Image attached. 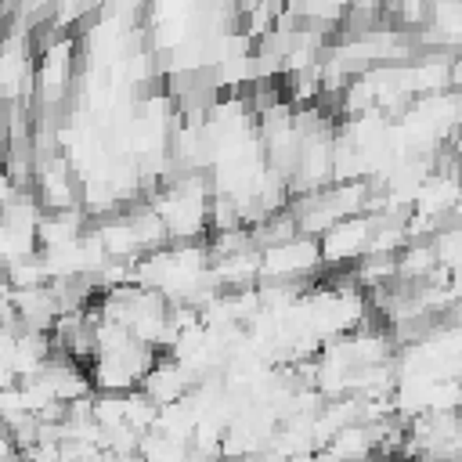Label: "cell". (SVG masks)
Wrapping results in <instances>:
<instances>
[{
    "mask_svg": "<svg viewBox=\"0 0 462 462\" xmlns=\"http://www.w3.org/2000/svg\"><path fill=\"white\" fill-rule=\"evenodd\" d=\"M314 271H321L318 242L296 235L282 245L260 249V278L256 282H307Z\"/></svg>",
    "mask_w": 462,
    "mask_h": 462,
    "instance_id": "1",
    "label": "cell"
},
{
    "mask_svg": "<svg viewBox=\"0 0 462 462\" xmlns=\"http://www.w3.org/2000/svg\"><path fill=\"white\" fill-rule=\"evenodd\" d=\"M368 238H372V213L336 220L325 235L314 238L321 267H354L368 253Z\"/></svg>",
    "mask_w": 462,
    "mask_h": 462,
    "instance_id": "2",
    "label": "cell"
},
{
    "mask_svg": "<svg viewBox=\"0 0 462 462\" xmlns=\"http://www.w3.org/2000/svg\"><path fill=\"white\" fill-rule=\"evenodd\" d=\"M32 195L43 213L79 209V180L61 152L43 162H32Z\"/></svg>",
    "mask_w": 462,
    "mask_h": 462,
    "instance_id": "3",
    "label": "cell"
},
{
    "mask_svg": "<svg viewBox=\"0 0 462 462\" xmlns=\"http://www.w3.org/2000/svg\"><path fill=\"white\" fill-rule=\"evenodd\" d=\"M191 375L177 365V361H170V357H162L159 354V361L148 368V375L141 379V393L155 404V408H166V404H173V401H184L188 393H191Z\"/></svg>",
    "mask_w": 462,
    "mask_h": 462,
    "instance_id": "4",
    "label": "cell"
},
{
    "mask_svg": "<svg viewBox=\"0 0 462 462\" xmlns=\"http://www.w3.org/2000/svg\"><path fill=\"white\" fill-rule=\"evenodd\" d=\"M393 267H397V282L401 285H426V282H433L437 278V260H433L430 238L404 242V249L393 256Z\"/></svg>",
    "mask_w": 462,
    "mask_h": 462,
    "instance_id": "5",
    "label": "cell"
},
{
    "mask_svg": "<svg viewBox=\"0 0 462 462\" xmlns=\"http://www.w3.org/2000/svg\"><path fill=\"white\" fill-rule=\"evenodd\" d=\"M87 217L79 209H61V213H43L36 224V249H58L72 245L83 235Z\"/></svg>",
    "mask_w": 462,
    "mask_h": 462,
    "instance_id": "6",
    "label": "cell"
},
{
    "mask_svg": "<svg viewBox=\"0 0 462 462\" xmlns=\"http://www.w3.org/2000/svg\"><path fill=\"white\" fill-rule=\"evenodd\" d=\"M137 458L141 462H191V451L180 440H170V437H159V433H144L141 444H137Z\"/></svg>",
    "mask_w": 462,
    "mask_h": 462,
    "instance_id": "7",
    "label": "cell"
},
{
    "mask_svg": "<svg viewBox=\"0 0 462 462\" xmlns=\"http://www.w3.org/2000/svg\"><path fill=\"white\" fill-rule=\"evenodd\" d=\"M155 415H159V408L141 393V390H134V393H126L123 397V422L134 430V433H152V426H155Z\"/></svg>",
    "mask_w": 462,
    "mask_h": 462,
    "instance_id": "8",
    "label": "cell"
},
{
    "mask_svg": "<svg viewBox=\"0 0 462 462\" xmlns=\"http://www.w3.org/2000/svg\"><path fill=\"white\" fill-rule=\"evenodd\" d=\"M7 285H11V292L47 285V274H43L40 256H29V260H14V263H7Z\"/></svg>",
    "mask_w": 462,
    "mask_h": 462,
    "instance_id": "9",
    "label": "cell"
},
{
    "mask_svg": "<svg viewBox=\"0 0 462 462\" xmlns=\"http://www.w3.org/2000/svg\"><path fill=\"white\" fill-rule=\"evenodd\" d=\"M18 379H14V372H11V365H0V390H7V386H14Z\"/></svg>",
    "mask_w": 462,
    "mask_h": 462,
    "instance_id": "10",
    "label": "cell"
},
{
    "mask_svg": "<svg viewBox=\"0 0 462 462\" xmlns=\"http://www.w3.org/2000/svg\"><path fill=\"white\" fill-rule=\"evenodd\" d=\"M4 296H11V285H7V267L0 263V300H4Z\"/></svg>",
    "mask_w": 462,
    "mask_h": 462,
    "instance_id": "11",
    "label": "cell"
},
{
    "mask_svg": "<svg viewBox=\"0 0 462 462\" xmlns=\"http://www.w3.org/2000/svg\"><path fill=\"white\" fill-rule=\"evenodd\" d=\"M375 462H393V458H375Z\"/></svg>",
    "mask_w": 462,
    "mask_h": 462,
    "instance_id": "12",
    "label": "cell"
},
{
    "mask_svg": "<svg viewBox=\"0 0 462 462\" xmlns=\"http://www.w3.org/2000/svg\"><path fill=\"white\" fill-rule=\"evenodd\" d=\"M101 462H116V458H108V455H105V458H101Z\"/></svg>",
    "mask_w": 462,
    "mask_h": 462,
    "instance_id": "13",
    "label": "cell"
},
{
    "mask_svg": "<svg viewBox=\"0 0 462 462\" xmlns=\"http://www.w3.org/2000/svg\"><path fill=\"white\" fill-rule=\"evenodd\" d=\"M217 462H224V458H217Z\"/></svg>",
    "mask_w": 462,
    "mask_h": 462,
    "instance_id": "14",
    "label": "cell"
}]
</instances>
